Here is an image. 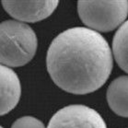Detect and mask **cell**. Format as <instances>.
I'll use <instances>...</instances> for the list:
<instances>
[{
  "label": "cell",
  "mask_w": 128,
  "mask_h": 128,
  "mask_svg": "<svg viewBox=\"0 0 128 128\" xmlns=\"http://www.w3.org/2000/svg\"><path fill=\"white\" fill-rule=\"evenodd\" d=\"M112 52L99 32L84 27L66 30L52 40L46 66L54 84L72 94L96 91L112 70Z\"/></svg>",
  "instance_id": "1"
},
{
  "label": "cell",
  "mask_w": 128,
  "mask_h": 128,
  "mask_svg": "<svg viewBox=\"0 0 128 128\" xmlns=\"http://www.w3.org/2000/svg\"><path fill=\"white\" fill-rule=\"evenodd\" d=\"M1 63L8 67L28 64L35 56L38 40L33 30L18 20L1 23Z\"/></svg>",
  "instance_id": "2"
},
{
  "label": "cell",
  "mask_w": 128,
  "mask_h": 128,
  "mask_svg": "<svg viewBox=\"0 0 128 128\" xmlns=\"http://www.w3.org/2000/svg\"><path fill=\"white\" fill-rule=\"evenodd\" d=\"M78 12L88 29L97 32H109L126 20L128 1H78Z\"/></svg>",
  "instance_id": "3"
},
{
  "label": "cell",
  "mask_w": 128,
  "mask_h": 128,
  "mask_svg": "<svg viewBox=\"0 0 128 128\" xmlns=\"http://www.w3.org/2000/svg\"><path fill=\"white\" fill-rule=\"evenodd\" d=\"M47 128H107V125L94 109L73 104L56 112L50 119Z\"/></svg>",
  "instance_id": "4"
},
{
  "label": "cell",
  "mask_w": 128,
  "mask_h": 128,
  "mask_svg": "<svg viewBox=\"0 0 128 128\" xmlns=\"http://www.w3.org/2000/svg\"><path fill=\"white\" fill-rule=\"evenodd\" d=\"M58 1H2L4 9L20 22H37L50 17Z\"/></svg>",
  "instance_id": "5"
},
{
  "label": "cell",
  "mask_w": 128,
  "mask_h": 128,
  "mask_svg": "<svg viewBox=\"0 0 128 128\" xmlns=\"http://www.w3.org/2000/svg\"><path fill=\"white\" fill-rule=\"evenodd\" d=\"M20 81L11 67L1 66V115L8 114L20 102Z\"/></svg>",
  "instance_id": "6"
},
{
  "label": "cell",
  "mask_w": 128,
  "mask_h": 128,
  "mask_svg": "<svg viewBox=\"0 0 128 128\" xmlns=\"http://www.w3.org/2000/svg\"><path fill=\"white\" fill-rule=\"evenodd\" d=\"M107 102L114 114L128 118V76H119L109 85Z\"/></svg>",
  "instance_id": "7"
},
{
  "label": "cell",
  "mask_w": 128,
  "mask_h": 128,
  "mask_svg": "<svg viewBox=\"0 0 128 128\" xmlns=\"http://www.w3.org/2000/svg\"><path fill=\"white\" fill-rule=\"evenodd\" d=\"M112 54L121 69L128 74V20L124 21L114 34Z\"/></svg>",
  "instance_id": "8"
},
{
  "label": "cell",
  "mask_w": 128,
  "mask_h": 128,
  "mask_svg": "<svg viewBox=\"0 0 128 128\" xmlns=\"http://www.w3.org/2000/svg\"><path fill=\"white\" fill-rule=\"evenodd\" d=\"M11 128H45L42 121L32 116H23L16 120Z\"/></svg>",
  "instance_id": "9"
},
{
  "label": "cell",
  "mask_w": 128,
  "mask_h": 128,
  "mask_svg": "<svg viewBox=\"0 0 128 128\" xmlns=\"http://www.w3.org/2000/svg\"><path fill=\"white\" fill-rule=\"evenodd\" d=\"M1 128H4V127H1Z\"/></svg>",
  "instance_id": "10"
}]
</instances>
